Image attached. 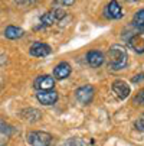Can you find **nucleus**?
<instances>
[{
	"instance_id": "obj_1",
	"label": "nucleus",
	"mask_w": 144,
	"mask_h": 146,
	"mask_svg": "<svg viewBox=\"0 0 144 146\" xmlns=\"http://www.w3.org/2000/svg\"><path fill=\"white\" fill-rule=\"evenodd\" d=\"M107 61H108V68L112 71H120L122 68H126L127 65V52L126 49L120 45H112L108 52H107Z\"/></svg>"
},
{
	"instance_id": "obj_2",
	"label": "nucleus",
	"mask_w": 144,
	"mask_h": 146,
	"mask_svg": "<svg viewBox=\"0 0 144 146\" xmlns=\"http://www.w3.org/2000/svg\"><path fill=\"white\" fill-rule=\"evenodd\" d=\"M65 16H66V13H65L64 9L53 7L49 12H46L45 15H42V17H40V20H39V25L36 26V29H43V28L52 26L56 22H59V20H62Z\"/></svg>"
},
{
	"instance_id": "obj_3",
	"label": "nucleus",
	"mask_w": 144,
	"mask_h": 146,
	"mask_svg": "<svg viewBox=\"0 0 144 146\" xmlns=\"http://www.w3.org/2000/svg\"><path fill=\"white\" fill-rule=\"evenodd\" d=\"M26 142L30 146H51L52 136L46 132H29L26 135Z\"/></svg>"
},
{
	"instance_id": "obj_4",
	"label": "nucleus",
	"mask_w": 144,
	"mask_h": 146,
	"mask_svg": "<svg viewBox=\"0 0 144 146\" xmlns=\"http://www.w3.org/2000/svg\"><path fill=\"white\" fill-rule=\"evenodd\" d=\"M127 45L137 54H144V32H134L127 38Z\"/></svg>"
},
{
	"instance_id": "obj_5",
	"label": "nucleus",
	"mask_w": 144,
	"mask_h": 146,
	"mask_svg": "<svg viewBox=\"0 0 144 146\" xmlns=\"http://www.w3.org/2000/svg\"><path fill=\"white\" fill-rule=\"evenodd\" d=\"M94 94H95V90L92 86L87 84V86H82L79 87L76 91H75V97L78 100V103L84 104V106H87V104H89L94 98Z\"/></svg>"
},
{
	"instance_id": "obj_6",
	"label": "nucleus",
	"mask_w": 144,
	"mask_h": 146,
	"mask_svg": "<svg viewBox=\"0 0 144 146\" xmlns=\"http://www.w3.org/2000/svg\"><path fill=\"white\" fill-rule=\"evenodd\" d=\"M35 88L37 91H48V90H53L55 87V78L52 75H40L35 80Z\"/></svg>"
},
{
	"instance_id": "obj_7",
	"label": "nucleus",
	"mask_w": 144,
	"mask_h": 146,
	"mask_svg": "<svg viewBox=\"0 0 144 146\" xmlns=\"http://www.w3.org/2000/svg\"><path fill=\"white\" fill-rule=\"evenodd\" d=\"M112 93L117 96V98H120V100H126V98L130 96L131 90H130V86L127 84L126 81L117 80V81H114V84H112Z\"/></svg>"
},
{
	"instance_id": "obj_8",
	"label": "nucleus",
	"mask_w": 144,
	"mask_h": 146,
	"mask_svg": "<svg viewBox=\"0 0 144 146\" xmlns=\"http://www.w3.org/2000/svg\"><path fill=\"white\" fill-rule=\"evenodd\" d=\"M36 98L40 104L43 106H52L58 100V93L55 90H48V91H37L36 93Z\"/></svg>"
},
{
	"instance_id": "obj_9",
	"label": "nucleus",
	"mask_w": 144,
	"mask_h": 146,
	"mask_svg": "<svg viewBox=\"0 0 144 146\" xmlns=\"http://www.w3.org/2000/svg\"><path fill=\"white\" fill-rule=\"evenodd\" d=\"M29 52H30V55H33V56L42 58V56H48V55L52 52V49H51V46H49L48 44H43V42H33L32 46H30V49H29Z\"/></svg>"
},
{
	"instance_id": "obj_10",
	"label": "nucleus",
	"mask_w": 144,
	"mask_h": 146,
	"mask_svg": "<svg viewBox=\"0 0 144 146\" xmlns=\"http://www.w3.org/2000/svg\"><path fill=\"white\" fill-rule=\"evenodd\" d=\"M105 16L108 19H120L122 17V7L117 0H111L105 7Z\"/></svg>"
},
{
	"instance_id": "obj_11",
	"label": "nucleus",
	"mask_w": 144,
	"mask_h": 146,
	"mask_svg": "<svg viewBox=\"0 0 144 146\" xmlns=\"http://www.w3.org/2000/svg\"><path fill=\"white\" fill-rule=\"evenodd\" d=\"M104 61H105V56L104 54H102L101 51H89L87 54V62L92 67V68H98L101 67L102 64H104Z\"/></svg>"
},
{
	"instance_id": "obj_12",
	"label": "nucleus",
	"mask_w": 144,
	"mask_h": 146,
	"mask_svg": "<svg viewBox=\"0 0 144 146\" xmlns=\"http://www.w3.org/2000/svg\"><path fill=\"white\" fill-rule=\"evenodd\" d=\"M71 71H72L71 65L68 64V62L62 61V62H59V64L53 68V75L58 80H64V78H68L71 75Z\"/></svg>"
},
{
	"instance_id": "obj_13",
	"label": "nucleus",
	"mask_w": 144,
	"mask_h": 146,
	"mask_svg": "<svg viewBox=\"0 0 144 146\" xmlns=\"http://www.w3.org/2000/svg\"><path fill=\"white\" fill-rule=\"evenodd\" d=\"M12 136V127L3 119H0V146H6Z\"/></svg>"
},
{
	"instance_id": "obj_14",
	"label": "nucleus",
	"mask_w": 144,
	"mask_h": 146,
	"mask_svg": "<svg viewBox=\"0 0 144 146\" xmlns=\"http://www.w3.org/2000/svg\"><path fill=\"white\" fill-rule=\"evenodd\" d=\"M133 28L137 32H144V9H140L133 17Z\"/></svg>"
},
{
	"instance_id": "obj_15",
	"label": "nucleus",
	"mask_w": 144,
	"mask_h": 146,
	"mask_svg": "<svg viewBox=\"0 0 144 146\" xmlns=\"http://www.w3.org/2000/svg\"><path fill=\"white\" fill-rule=\"evenodd\" d=\"M23 35H25L23 29L19 28V26L10 25V26H7V28L5 29V36H6L7 39H19V38H22Z\"/></svg>"
},
{
	"instance_id": "obj_16",
	"label": "nucleus",
	"mask_w": 144,
	"mask_h": 146,
	"mask_svg": "<svg viewBox=\"0 0 144 146\" xmlns=\"http://www.w3.org/2000/svg\"><path fill=\"white\" fill-rule=\"evenodd\" d=\"M135 129L138 132H143L144 133V113L135 120Z\"/></svg>"
},
{
	"instance_id": "obj_17",
	"label": "nucleus",
	"mask_w": 144,
	"mask_h": 146,
	"mask_svg": "<svg viewBox=\"0 0 144 146\" xmlns=\"http://www.w3.org/2000/svg\"><path fill=\"white\" fill-rule=\"evenodd\" d=\"M65 146H87L82 140H79V139H69L66 143H65Z\"/></svg>"
},
{
	"instance_id": "obj_18",
	"label": "nucleus",
	"mask_w": 144,
	"mask_h": 146,
	"mask_svg": "<svg viewBox=\"0 0 144 146\" xmlns=\"http://www.w3.org/2000/svg\"><path fill=\"white\" fill-rule=\"evenodd\" d=\"M134 101L137 103V104H144V90H140L138 91V94L135 96V98H134Z\"/></svg>"
},
{
	"instance_id": "obj_19",
	"label": "nucleus",
	"mask_w": 144,
	"mask_h": 146,
	"mask_svg": "<svg viewBox=\"0 0 144 146\" xmlns=\"http://www.w3.org/2000/svg\"><path fill=\"white\" fill-rule=\"evenodd\" d=\"M35 2L36 0H14V3L19 5V6H28V5H32Z\"/></svg>"
},
{
	"instance_id": "obj_20",
	"label": "nucleus",
	"mask_w": 144,
	"mask_h": 146,
	"mask_svg": "<svg viewBox=\"0 0 144 146\" xmlns=\"http://www.w3.org/2000/svg\"><path fill=\"white\" fill-rule=\"evenodd\" d=\"M141 80H144V74H138V75H135V77H133V82H140Z\"/></svg>"
},
{
	"instance_id": "obj_21",
	"label": "nucleus",
	"mask_w": 144,
	"mask_h": 146,
	"mask_svg": "<svg viewBox=\"0 0 144 146\" xmlns=\"http://www.w3.org/2000/svg\"><path fill=\"white\" fill-rule=\"evenodd\" d=\"M60 3H62L64 6H72L75 3V0H59Z\"/></svg>"
},
{
	"instance_id": "obj_22",
	"label": "nucleus",
	"mask_w": 144,
	"mask_h": 146,
	"mask_svg": "<svg viewBox=\"0 0 144 146\" xmlns=\"http://www.w3.org/2000/svg\"><path fill=\"white\" fill-rule=\"evenodd\" d=\"M127 2H130V3H137V2H140V0H127Z\"/></svg>"
}]
</instances>
